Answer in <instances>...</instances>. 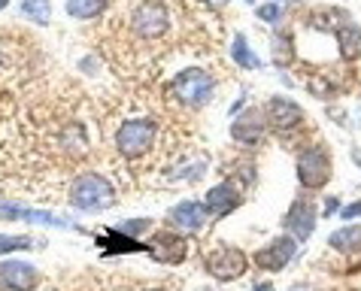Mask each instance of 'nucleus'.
Wrapping results in <instances>:
<instances>
[{"instance_id": "f3484780", "label": "nucleus", "mask_w": 361, "mask_h": 291, "mask_svg": "<svg viewBox=\"0 0 361 291\" xmlns=\"http://www.w3.org/2000/svg\"><path fill=\"white\" fill-rule=\"evenodd\" d=\"M231 61H234L237 67H243V70H262L264 67L262 58L249 49V39L243 34H237L234 39H231Z\"/></svg>"}, {"instance_id": "a878e982", "label": "nucleus", "mask_w": 361, "mask_h": 291, "mask_svg": "<svg viewBox=\"0 0 361 291\" xmlns=\"http://www.w3.org/2000/svg\"><path fill=\"white\" fill-rule=\"evenodd\" d=\"M322 209H325V216H334V213H337V209H340V200H337V197H328Z\"/></svg>"}, {"instance_id": "20e7f679", "label": "nucleus", "mask_w": 361, "mask_h": 291, "mask_svg": "<svg viewBox=\"0 0 361 291\" xmlns=\"http://www.w3.org/2000/svg\"><path fill=\"white\" fill-rule=\"evenodd\" d=\"M328 179H331V152L322 143L307 146L298 155V182L307 192H319V188L328 185Z\"/></svg>"}, {"instance_id": "2f4dec72", "label": "nucleus", "mask_w": 361, "mask_h": 291, "mask_svg": "<svg viewBox=\"0 0 361 291\" xmlns=\"http://www.w3.org/2000/svg\"><path fill=\"white\" fill-rule=\"evenodd\" d=\"M6 4H9V0H0V9H6Z\"/></svg>"}, {"instance_id": "39448f33", "label": "nucleus", "mask_w": 361, "mask_h": 291, "mask_svg": "<svg viewBox=\"0 0 361 291\" xmlns=\"http://www.w3.org/2000/svg\"><path fill=\"white\" fill-rule=\"evenodd\" d=\"M204 267H207L209 276L219 279V283H234V279H240L246 273L249 258H246L243 249H237V246H216L204 255Z\"/></svg>"}, {"instance_id": "ddd939ff", "label": "nucleus", "mask_w": 361, "mask_h": 291, "mask_svg": "<svg viewBox=\"0 0 361 291\" xmlns=\"http://www.w3.org/2000/svg\"><path fill=\"white\" fill-rule=\"evenodd\" d=\"M39 283V273L34 264L27 261H18V258H9V261H0V288L6 291H31Z\"/></svg>"}, {"instance_id": "7c9ffc66", "label": "nucleus", "mask_w": 361, "mask_h": 291, "mask_svg": "<svg viewBox=\"0 0 361 291\" xmlns=\"http://www.w3.org/2000/svg\"><path fill=\"white\" fill-rule=\"evenodd\" d=\"M197 291H219V288H213V285H207V288H197Z\"/></svg>"}, {"instance_id": "f257e3e1", "label": "nucleus", "mask_w": 361, "mask_h": 291, "mask_svg": "<svg viewBox=\"0 0 361 291\" xmlns=\"http://www.w3.org/2000/svg\"><path fill=\"white\" fill-rule=\"evenodd\" d=\"M116 204V185L104 173H79L70 185V206L79 213H104Z\"/></svg>"}, {"instance_id": "9d476101", "label": "nucleus", "mask_w": 361, "mask_h": 291, "mask_svg": "<svg viewBox=\"0 0 361 291\" xmlns=\"http://www.w3.org/2000/svg\"><path fill=\"white\" fill-rule=\"evenodd\" d=\"M207 206H204V200H179L176 206H170V213H167V225L179 230V234H197L200 228L207 225Z\"/></svg>"}, {"instance_id": "c756f323", "label": "nucleus", "mask_w": 361, "mask_h": 291, "mask_svg": "<svg viewBox=\"0 0 361 291\" xmlns=\"http://www.w3.org/2000/svg\"><path fill=\"white\" fill-rule=\"evenodd\" d=\"M353 161L361 167V149H355V152H353Z\"/></svg>"}, {"instance_id": "473e14b6", "label": "nucleus", "mask_w": 361, "mask_h": 291, "mask_svg": "<svg viewBox=\"0 0 361 291\" xmlns=\"http://www.w3.org/2000/svg\"><path fill=\"white\" fill-rule=\"evenodd\" d=\"M279 4H288V0H279Z\"/></svg>"}, {"instance_id": "6e6552de", "label": "nucleus", "mask_w": 361, "mask_h": 291, "mask_svg": "<svg viewBox=\"0 0 361 291\" xmlns=\"http://www.w3.org/2000/svg\"><path fill=\"white\" fill-rule=\"evenodd\" d=\"M304 109H300L292 97H270L264 106V122L267 128H274L276 134H292L304 125Z\"/></svg>"}, {"instance_id": "c85d7f7f", "label": "nucleus", "mask_w": 361, "mask_h": 291, "mask_svg": "<svg viewBox=\"0 0 361 291\" xmlns=\"http://www.w3.org/2000/svg\"><path fill=\"white\" fill-rule=\"evenodd\" d=\"M252 291H274V285H270V283H255Z\"/></svg>"}, {"instance_id": "f8f14e48", "label": "nucleus", "mask_w": 361, "mask_h": 291, "mask_svg": "<svg viewBox=\"0 0 361 291\" xmlns=\"http://www.w3.org/2000/svg\"><path fill=\"white\" fill-rule=\"evenodd\" d=\"M316 222H319V213H316V206H313V200H304V197H298L292 206H288V213L283 218V225L286 230L292 234L298 243H304V240L313 237V230H316Z\"/></svg>"}, {"instance_id": "9b49d317", "label": "nucleus", "mask_w": 361, "mask_h": 291, "mask_svg": "<svg viewBox=\"0 0 361 291\" xmlns=\"http://www.w3.org/2000/svg\"><path fill=\"white\" fill-rule=\"evenodd\" d=\"M267 134V122H264V109H246L237 113L231 122V140L240 146H258Z\"/></svg>"}, {"instance_id": "b1692460", "label": "nucleus", "mask_w": 361, "mask_h": 291, "mask_svg": "<svg viewBox=\"0 0 361 291\" xmlns=\"http://www.w3.org/2000/svg\"><path fill=\"white\" fill-rule=\"evenodd\" d=\"M149 228H152V218H137V222H125L122 228H118V230H122V234H143V230H149Z\"/></svg>"}, {"instance_id": "dca6fc26", "label": "nucleus", "mask_w": 361, "mask_h": 291, "mask_svg": "<svg viewBox=\"0 0 361 291\" xmlns=\"http://www.w3.org/2000/svg\"><path fill=\"white\" fill-rule=\"evenodd\" d=\"M328 246L343 255L361 252V225H343L340 230H334V234L328 237Z\"/></svg>"}, {"instance_id": "7ed1b4c3", "label": "nucleus", "mask_w": 361, "mask_h": 291, "mask_svg": "<svg viewBox=\"0 0 361 291\" xmlns=\"http://www.w3.org/2000/svg\"><path fill=\"white\" fill-rule=\"evenodd\" d=\"M170 92H173V97L179 100L183 106H207L209 100H213L216 94V79L207 73V70L200 67H188L183 70V73L173 76V82H170Z\"/></svg>"}, {"instance_id": "2eb2a0df", "label": "nucleus", "mask_w": 361, "mask_h": 291, "mask_svg": "<svg viewBox=\"0 0 361 291\" xmlns=\"http://www.w3.org/2000/svg\"><path fill=\"white\" fill-rule=\"evenodd\" d=\"M0 213L9 216V218H22V222H34V225L73 228V222H67V218H58L52 213H43V209H25V206H6V204H0Z\"/></svg>"}, {"instance_id": "412c9836", "label": "nucleus", "mask_w": 361, "mask_h": 291, "mask_svg": "<svg viewBox=\"0 0 361 291\" xmlns=\"http://www.w3.org/2000/svg\"><path fill=\"white\" fill-rule=\"evenodd\" d=\"M34 246H43V240H34V237H27V234H16V237L0 234V255L27 252V249H34Z\"/></svg>"}, {"instance_id": "4be33fe9", "label": "nucleus", "mask_w": 361, "mask_h": 291, "mask_svg": "<svg viewBox=\"0 0 361 291\" xmlns=\"http://www.w3.org/2000/svg\"><path fill=\"white\" fill-rule=\"evenodd\" d=\"M295 61V46H292V37L288 34H276L274 37V64L276 67H286Z\"/></svg>"}, {"instance_id": "393cba45", "label": "nucleus", "mask_w": 361, "mask_h": 291, "mask_svg": "<svg viewBox=\"0 0 361 291\" xmlns=\"http://www.w3.org/2000/svg\"><path fill=\"white\" fill-rule=\"evenodd\" d=\"M340 218H346V222H353V218H361V200H355V204H349L340 209Z\"/></svg>"}, {"instance_id": "f03ea898", "label": "nucleus", "mask_w": 361, "mask_h": 291, "mask_svg": "<svg viewBox=\"0 0 361 291\" xmlns=\"http://www.w3.org/2000/svg\"><path fill=\"white\" fill-rule=\"evenodd\" d=\"M155 137H158V125L152 118H128L116 128V152L125 155V158H143L152 152L155 146Z\"/></svg>"}, {"instance_id": "cd10ccee", "label": "nucleus", "mask_w": 361, "mask_h": 291, "mask_svg": "<svg viewBox=\"0 0 361 291\" xmlns=\"http://www.w3.org/2000/svg\"><path fill=\"white\" fill-rule=\"evenodd\" d=\"M288 291H319V288H313V285H304V283H295V285L288 288Z\"/></svg>"}, {"instance_id": "a211bd4d", "label": "nucleus", "mask_w": 361, "mask_h": 291, "mask_svg": "<svg viewBox=\"0 0 361 291\" xmlns=\"http://www.w3.org/2000/svg\"><path fill=\"white\" fill-rule=\"evenodd\" d=\"M334 34H337V43L343 49V55H358L361 52V27L353 22V18L343 16V22L334 25Z\"/></svg>"}, {"instance_id": "aec40b11", "label": "nucleus", "mask_w": 361, "mask_h": 291, "mask_svg": "<svg viewBox=\"0 0 361 291\" xmlns=\"http://www.w3.org/2000/svg\"><path fill=\"white\" fill-rule=\"evenodd\" d=\"M18 13H22L27 22L46 27L52 22V0H18Z\"/></svg>"}, {"instance_id": "6ab92c4d", "label": "nucleus", "mask_w": 361, "mask_h": 291, "mask_svg": "<svg viewBox=\"0 0 361 291\" xmlns=\"http://www.w3.org/2000/svg\"><path fill=\"white\" fill-rule=\"evenodd\" d=\"M109 0H67V16L79 18V22H94V18H100L106 13Z\"/></svg>"}, {"instance_id": "423d86ee", "label": "nucleus", "mask_w": 361, "mask_h": 291, "mask_svg": "<svg viewBox=\"0 0 361 291\" xmlns=\"http://www.w3.org/2000/svg\"><path fill=\"white\" fill-rule=\"evenodd\" d=\"M170 27V13L161 0H143V4L134 6L131 13V31L140 39H158L164 37Z\"/></svg>"}, {"instance_id": "5701e85b", "label": "nucleus", "mask_w": 361, "mask_h": 291, "mask_svg": "<svg viewBox=\"0 0 361 291\" xmlns=\"http://www.w3.org/2000/svg\"><path fill=\"white\" fill-rule=\"evenodd\" d=\"M255 16L262 18V22H267V25H279V18H283V6H279V0H274V4L258 6Z\"/></svg>"}, {"instance_id": "bb28decb", "label": "nucleus", "mask_w": 361, "mask_h": 291, "mask_svg": "<svg viewBox=\"0 0 361 291\" xmlns=\"http://www.w3.org/2000/svg\"><path fill=\"white\" fill-rule=\"evenodd\" d=\"M204 4H207L209 9H222V6H228V0H204Z\"/></svg>"}, {"instance_id": "0eeeda50", "label": "nucleus", "mask_w": 361, "mask_h": 291, "mask_svg": "<svg viewBox=\"0 0 361 291\" xmlns=\"http://www.w3.org/2000/svg\"><path fill=\"white\" fill-rule=\"evenodd\" d=\"M295 255H298V240L292 234H283V237H274L267 246L258 249L252 255V264L258 270H267V273H279V270H286L292 264Z\"/></svg>"}, {"instance_id": "1a4fd4ad", "label": "nucleus", "mask_w": 361, "mask_h": 291, "mask_svg": "<svg viewBox=\"0 0 361 291\" xmlns=\"http://www.w3.org/2000/svg\"><path fill=\"white\" fill-rule=\"evenodd\" d=\"M146 252H152V258L158 264H183L188 255V240L179 230H158L152 234V240L146 243Z\"/></svg>"}, {"instance_id": "4468645a", "label": "nucleus", "mask_w": 361, "mask_h": 291, "mask_svg": "<svg viewBox=\"0 0 361 291\" xmlns=\"http://www.w3.org/2000/svg\"><path fill=\"white\" fill-rule=\"evenodd\" d=\"M243 204V194H240V188L231 182H219V185H213L209 192L204 194V206H207V213L213 216V218H225V216H231L234 209Z\"/></svg>"}]
</instances>
